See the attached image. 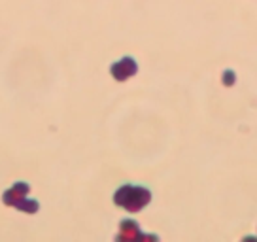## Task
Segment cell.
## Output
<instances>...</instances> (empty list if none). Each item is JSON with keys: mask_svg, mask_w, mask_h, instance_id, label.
<instances>
[{"mask_svg": "<svg viewBox=\"0 0 257 242\" xmlns=\"http://www.w3.org/2000/svg\"><path fill=\"white\" fill-rule=\"evenodd\" d=\"M115 202L119 206H125L131 212H135V210H140L150 202V191L142 189V187L125 186L115 193Z\"/></svg>", "mask_w": 257, "mask_h": 242, "instance_id": "cell-1", "label": "cell"}, {"mask_svg": "<svg viewBox=\"0 0 257 242\" xmlns=\"http://www.w3.org/2000/svg\"><path fill=\"white\" fill-rule=\"evenodd\" d=\"M135 72H137V63L131 57L123 59V61L112 66V74L115 76V80H127L128 76H133Z\"/></svg>", "mask_w": 257, "mask_h": 242, "instance_id": "cell-2", "label": "cell"}, {"mask_svg": "<svg viewBox=\"0 0 257 242\" xmlns=\"http://www.w3.org/2000/svg\"><path fill=\"white\" fill-rule=\"evenodd\" d=\"M16 206H17V208H21V210H27V212H36V208H38V202H36V201L17 202Z\"/></svg>", "mask_w": 257, "mask_h": 242, "instance_id": "cell-3", "label": "cell"}, {"mask_svg": "<svg viewBox=\"0 0 257 242\" xmlns=\"http://www.w3.org/2000/svg\"><path fill=\"white\" fill-rule=\"evenodd\" d=\"M223 81H225V83H227V85H231V83H233V81H234V74L231 72V70H227V72H225Z\"/></svg>", "mask_w": 257, "mask_h": 242, "instance_id": "cell-4", "label": "cell"}]
</instances>
